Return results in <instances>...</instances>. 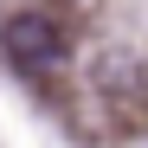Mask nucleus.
Here are the masks:
<instances>
[{"label":"nucleus","mask_w":148,"mask_h":148,"mask_svg":"<svg viewBox=\"0 0 148 148\" xmlns=\"http://www.w3.org/2000/svg\"><path fill=\"white\" fill-rule=\"evenodd\" d=\"M97 90H103V103H110V122H122V129H148V77H142V64L135 58H110L103 71H97Z\"/></svg>","instance_id":"f03ea898"},{"label":"nucleus","mask_w":148,"mask_h":148,"mask_svg":"<svg viewBox=\"0 0 148 148\" xmlns=\"http://www.w3.org/2000/svg\"><path fill=\"white\" fill-rule=\"evenodd\" d=\"M0 52L26 71H52V64H64V32L45 13H7L0 19Z\"/></svg>","instance_id":"f257e3e1"}]
</instances>
